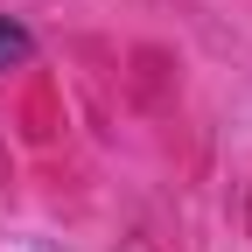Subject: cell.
<instances>
[{"label":"cell","mask_w":252,"mask_h":252,"mask_svg":"<svg viewBox=\"0 0 252 252\" xmlns=\"http://www.w3.org/2000/svg\"><path fill=\"white\" fill-rule=\"evenodd\" d=\"M28 56H35V42H28V28L0 14V70H14V63H28Z\"/></svg>","instance_id":"6da1fadb"}]
</instances>
